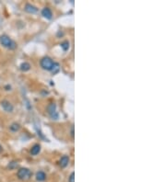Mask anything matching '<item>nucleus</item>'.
I'll return each instance as SVG.
<instances>
[{"label":"nucleus","mask_w":166,"mask_h":182,"mask_svg":"<svg viewBox=\"0 0 166 182\" xmlns=\"http://www.w3.org/2000/svg\"><path fill=\"white\" fill-rule=\"evenodd\" d=\"M0 43L3 47L9 50H15L17 48V43L15 42L9 36L3 34L0 36Z\"/></svg>","instance_id":"f257e3e1"},{"label":"nucleus","mask_w":166,"mask_h":182,"mask_svg":"<svg viewBox=\"0 0 166 182\" xmlns=\"http://www.w3.org/2000/svg\"><path fill=\"white\" fill-rule=\"evenodd\" d=\"M55 62L52 60V58H50L49 56H44L41 59V62H40V64H41V67L43 69L46 70V71H52L53 68H54V65H55Z\"/></svg>","instance_id":"f03ea898"},{"label":"nucleus","mask_w":166,"mask_h":182,"mask_svg":"<svg viewBox=\"0 0 166 182\" xmlns=\"http://www.w3.org/2000/svg\"><path fill=\"white\" fill-rule=\"evenodd\" d=\"M17 176L20 180H28L30 178L32 177V171L29 168H21L18 170Z\"/></svg>","instance_id":"7ed1b4c3"},{"label":"nucleus","mask_w":166,"mask_h":182,"mask_svg":"<svg viewBox=\"0 0 166 182\" xmlns=\"http://www.w3.org/2000/svg\"><path fill=\"white\" fill-rule=\"evenodd\" d=\"M47 112L48 114L50 115V117L53 120H57L59 115H58V112L56 111V103H50L47 106Z\"/></svg>","instance_id":"20e7f679"},{"label":"nucleus","mask_w":166,"mask_h":182,"mask_svg":"<svg viewBox=\"0 0 166 182\" xmlns=\"http://www.w3.org/2000/svg\"><path fill=\"white\" fill-rule=\"evenodd\" d=\"M1 107L6 112H12L13 110H14L13 105L6 100H4L1 101Z\"/></svg>","instance_id":"39448f33"},{"label":"nucleus","mask_w":166,"mask_h":182,"mask_svg":"<svg viewBox=\"0 0 166 182\" xmlns=\"http://www.w3.org/2000/svg\"><path fill=\"white\" fill-rule=\"evenodd\" d=\"M24 10L28 13H31V14H35L39 11L38 7L35 6L34 5L31 4V3H27L24 6Z\"/></svg>","instance_id":"423d86ee"},{"label":"nucleus","mask_w":166,"mask_h":182,"mask_svg":"<svg viewBox=\"0 0 166 182\" xmlns=\"http://www.w3.org/2000/svg\"><path fill=\"white\" fill-rule=\"evenodd\" d=\"M42 16L43 18H45L46 19H52L53 18V13H52V10L49 9V7L45 6L42 9Z\"/></svg>","instance_id":"0eeeda50"},{"label":"nucleus","mask_w":166,"mask_h":182,"mask_svg":"<svg viewBox=\"0 0 166 182\" xmlns=\"http://www.w3.org/2000/svg\"><path fill=\"white\" fill-rule=\"evenodd\" d=\"M69 157L67 155H63L61 159L59 160V165L61 168H66L69 165Z\"/></svg>","instance_id":"6e6552de"},{"label":"nucleus","mask_w":166,"mask_h":182,"mask_svg":"<svg viewBox=\"0 0 166 182\" xmlns=\"http://www.w3.org/2000/svg\"><path fill=\"white\" fill-rule=\"evenodd\" d=\"M41 152V145L38 143H35V145L32 147L31 149V155H37Z\"/></svg>","instance_id":"1a4fd4ad"},{"label":"nucleus","mask_w":166,"mask_h":182,"mask_svg":"<svg viewBox=\"0 0 166 182\" xmlns=\"http://www.w3.org/2000/svg\"><path fill=\"white\" fill-rule=\"evenodd\" d=\"M45 178H46V174H45L43 171H39L36 174V179L38 181H44Z\"/></svg>","instance_id":"9d476101"},{"label":"nucleus","mask_w":166,"mask_h":182,"mask_svg":"<svg viewBox=\"0 0 166 182\" xmlns=\"http://www.w3.org/2000/svg\"><path fill=\"white\" fill-rule=\"evenodd\" d=\"M19 69L21 71H23V72L29 71L30 69H31V64H30L29 63H27V62H24L19 65Z\"/></svg>","instance_id":"9b49d317"},{"label":"nucleus","mask_w":166,"mask_h":182,"mask_svg":"<svg viewBox=\"0 0 166 182\" xmlns=\"http://www.w3.org/2000/svg\"><path fill=\"white\" fill-rule=\"evenodd\" d=\"M19 129H20V125L19 123H14L9 126V130L11 132H18Z\"/></svg>","instance_id":"f8f14e48"},{"label":"nucleus","mask_w":166,"mask_h":182,"mask_svg":"<svg viewBox=\"0 0 166 182\" xmlns=\"http://www.w3.org/2000/svg\"><path fill=\"white\" fill-rule=\"evenodd\" d=\"M60 45H61V48L66 52V51H67V50H69V47H70V43H69V41H65V42H63L61 44H60Z\"/></svg>","instance_id":"ddd939ff"},{"label":"nucleus","mask_w":166,"mask_h":182,"mask_svg":"<svg viewBox=\"0 0 166 182\" xmlns=\"http://www.w3.org/2000/svg\"><path fill=\"white\" fill-rule=\"evenodd\" d=\"M17 166H18V162H16V161H12L9 164V169H13L15 168H17Z\"/></svg>","instance_id":"4468645a"},{"label":"nucleus","mask_w":166,"mask_h":182,"mask_svg":"<svg viewBox=\"0 0 166 182\" xmlns=\"http://www.w3.org/2000/svg\"><path fill=\"white\" fill-rule=\"evenodd\" d=\"M69 182H75V173L72 172L69 178Z\"/></svg>","instance_id":"2eb2a0df"},{"label":"nucleus","mask_w":166,"mask_h":182,"mask_svg":"<svg viewBox=\"0 0 166 182\" xmlns=\"http://www.w3.org/2000/svg\"><path fill=\"white\" fill-rule=\"evenodd\" d=\"M71 135H72V137H74V127H72L71 129Z\"/></svg>","instance_id":"dca6fc26"},{"label":"nucleus","mask_w":166,"mask_h":182,"mask_svg":"<svg viewBox=\"0 0 166 182\" xmlns=\"http://www.w3.org/2000/svg\"><path fill=\"white\" fill-rule=\"evenodd\" d=\"M5 88H6V90H10L11 87H10V86H6V87H5Z\"/></svg>","instance_id":"f3484780"},{"label":"nucleus","mask_w":166,"mask_h":182,"mask_svg":"<svg viewBox=\"0 0 166 182\" xmlns=\"http://www.w3.org/2000/svg\"><path fill=\"white\" fill-rule=\"evenodd\" d=\"M3 151V148H2V146H1V145H0V153H1V152Z\"/></svg>","instance_id":"a211bd4d"}]
</instances>
